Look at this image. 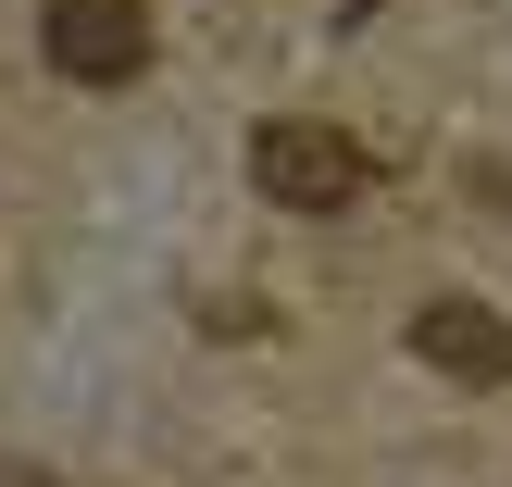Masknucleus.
<instances>
[{
    "mask_svg": "<svg viewBox=\"0 0 512 487\" xmlns=\"http://www.w3.org/2000/svg\"><path fill=\"white\" fill-rule=\"evenodd\" d=\"M250 175H263L275 213H350V200L375 188V163L338 138V125H313V113H275L263 138H250Z\"/></svg>",
    "mask_w": 512,
    "mask_h": 487,
    "instance_id": "1",
    "label": "nucleus"
},
{
    "mask_svg": "<svg viewBox=\"0 0 512 487\" xmlns=\"http://www.w3.org/2000/svg\"><path fill=\"white\" fill-rule=\"evenodd\" d=\"M38 50H50V75H75V88H125V75L150 63V0H50Z\"/></svg>",
    "mask_w": 512,
    "mask_h": 487,
    "instance_id": "2",
    "label": "nucleus"
},
{
    "mask_svg": "<svg viewBox=\"0 0 512 487\" xmlns=\"http://www.w3.org/2000/svg\"><path fill=\"white\" fill-rule=\"evenodd\" d=\"M413 363H438L450 388H512V313H488V300H413Z\"/></svg>",
    "mask_w": 512,
    "mask_h": 487,
    "instance_id": "3",
    "label": "nucleus"
},
{
    "mask_svg": "<svg viewBox=\"0 0 512 487\" xmlns=\"http://www.w3.org/2000/svg\"><path fill=\"white\" fill-rule=\"evenodd\" d=\"M0 487H63V475H38V463H0Z\"/></svg>",
    "mask_w": 512,
    "mask_h": 487,
    "instance_id": "4",
    "label": "nucleus"
}]
</instances>
